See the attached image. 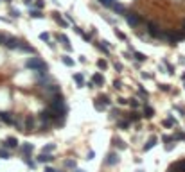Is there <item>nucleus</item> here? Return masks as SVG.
Here are the masks:
<instances>
[{"label": "nucleus", "instance_id": "1", "mask_svg": "<svg viewBox=\"0 0 185 172\" xmlns=\"http://www.w3.org/2000/svg\"><path fill=\"white\" fill-rule=\"evenodd\" d=\"M25 66H27V68H34V70L40 74V77H41V75H47V70H49L47 63H43L40 57H31V59H27Z\"/></svg>", "mask_w": 185, "mask_h": 172}, {"label": "nucleus", "instance_id": "2", "mask_svg": "<svg viewBox=\"0 0 185 172\" xmlns=\"http://www.w3.org/2000/svg\"><path fill=\"white\" fill-rule=\"evenodd\" d=\"M124 16H126L128 23H130L131 27H139V25L144 22V20H142V16H139V14H137V13H133V11H131V13H126Z\"/></svg>", "mask_w": 185, "mask_h": 172}, {"label": "nucleus", "instance_id": "3", "mask_svg": "<svg viewBox=\"0 0 185 172\" xmlns=\"http://www.w3.org/2000/svg\"><path fill=\"white\" fill-rule=\"evenodd\" d=\"M0 120H2L4 124H7V126H13V124H14L13 113H7V111H0Z\"/></svg>", "mask_w": 185, "mask_h": 172}, {"label": "nucleus", "instance_id": "4", "mask_svg": "<svg viewBox=\"0 0 185 172\" xmlns=\"http://www.w3.org/2000/svg\"><path fill=\"white\" fill-rule=\"evenodd\" d=\"M5 149H16L18 147V140L14 138V136H9V138H5L4 140V144H2Z\"/></svg>", "mask_w": 185, "mask_h": 172}, {"label": "nucleus", "instance_id": "5", "mask_svg": "<svg viewBox=\"0 0 185 172\" xmlns=\"http://www.w3.org/2000/svg\"><path fill=\"white\" fill-rule=\"evenodd\" d=\"M18 43H20V41H18L16 38H13V36H7V39H5V43H4V45H5L7 48L14 50V48H18Z\"/></svg>", "mask_w": 185, "mask_h": 172}, {"label": "nucleus", "instance_id": "6", "mask_svg": "<svg viewBox=\"0 0 185 172\" xmlns=\"http://www.w3.org/2000/svg\"><path fill=\"white\" fill-rule=\"evenodd\" d=\"M92 83H94V86H103L104 84V75L101 72H95L94 77H92Z\"/></svg>", "mask_w": 185, "mask_h": 172}, {"label": "nucleus", "instance_id": "7", "mask_svg": "<svg viewBox=\"0 0 185 172\" xmlns=\"http://www.w3.org/2000/svg\"><path fill=\"white\" fill-rule=\"evenodd\" d=\"M52 18H54L61 27H68V25H70V22H65V20L61 18V13H58V11H54V13H52Z\"/></svg>", "mask_w": 185, "mask_h": 172}, {"label": "nucleus", "instance_id": "8", "mask_svg": "<svg viewBox=\"0 0 185 172\" xmlns=\"http://www.w3.org/2000/svg\"><path fill=\"white\" fill-rule=\"evenodd\" d=\"M58 41H61L63 45H65V48L68 50V52H72V45H70V39L65 36V34H58Z\"/></svg>", "mask_w": 185, "mask_h": 172}, {"label": "nucleus", "instance_id": "9", "mask_svg": "<svg viewBox=\"0 0 185 172\" xmlns=\"http://www.w3.org/2000/svg\"><path fill=\"white\" fill-rule=\"evenodd\" d=\"M185 171V160L184 162H176L175 165H171L169 172H184Z\"/></svg>", "mask_w": 185, "mask_h": 172}, {"label": "nucleus", "instance_id": "10", "mask_svg": "<svg viewBox=\"0 0 185 172\" xmlns=\"http://www.w3.org/2000/svg\"><path fill=\"white\" fill-rule=\"evenodd\" d=\"M148 32H149L153 38H158V32H160V31H158V25H157V23H148Z\"/></svg>", "mask_w": 185, "mask_h": 172}, {"label": "nucleus", "instance_id": "11", "mask_svg": "<svg viewBox=\"0 0 185 172\" xmlns=\"http://www.w3.org/2000/svg\"><path fill=\"white\" fill-rule=\"evenodd\" d=\"M43 90H45L47 93H52V95H54V93H59V86H58V84H52V83H49L47 86H43Z\"/></svg>", "mask_w": 185, "mask_h": 172}, {"label": "nucleus", "instance_id": "12", "mask_svg": "<svg viewBox=\"0 0 185 172\" xmlns=\"http://www.w3.org/2000/svg\"><path fill=\"white\" fill-rule=\"evenodd\" d=\"M23 129H27V131H32L34 129V117H27L25 118V122H23Z\"/></svg>", "mask_w": 185, "mask_h": 172}, {"label": "nucleus", "instance_id": "13", "mask_svg": "<svg viewBox=\"0 0 185 172\" xmlns=\"http://www.w3.org/2000/svg\"><path fill=\"white\" fill-rule=\"evenodd\" d=\"M36 160H38V163H49V162H52L54 158H52V156H50L49 153H41V154H40V156H38Z\"/></svg>", "mask_w": 185, "mask_h": 172}, {"label": "nucleus", "instance_id": "14", "mask_svg": "<svg viewBox=\"0 0 185 172\" xmlns=\"http://www.w3.org/2000/svg\"><path fill=\"white\" fill-rule=\"evenodd\" d=\"M110 9H113V11L119 13V14H126V7H124L122 4H119V2H113V5H112Z\"/></svg>", "mask_w": 185, "mask_h": 172}, {"label": "nucleus", "instance_id": "15", "mask_svg": "<svg viewBox=\"0 0 185 172\" xmlns=\"http://www.w3.org/2000/svg\"><path fill=\"white\" fill-rule=\"evenodd\" d=\"M106 163H108V165H117V163H119V156H117L115 153H110V154L106 156Z\"/></svg>", "mask_w": 185, "mask_h": 172}, {"label": "nucleus", "instance_id": "16", "mask_svg": "<svg viewBox=\"0 0 185 172\" xmlns=\"http://www.w3.org/2000/svg\"><path fill=\"white\" fill-rule=\"evenodd\" d=\"M18 48H20V50H23V52H29V54H32V52H34V48H32L31 45H27L25 41H20V43H18Z\"/></svg>", "mask_w": 185, "mask_h": 172}, {"label": "nucleus", "instance_id": "17", "mask_svg": "<svg viewBox=\"0 0 185 172\" xmlns=\"http://www.w3.org/2000/svg\"><path fill=\"white\" fill-rule=\"evenodd\" d=\"M32 149H34L32 144H23V145H22V156H29V154L32 153Z\"/></svg>", "mask_w": 185, "mask_h": 172}, {"label": "nucleus", "instance_id": "18", "mask_svg": "<svg viewBox=\"0 0 185 172\" xmlns=\"http://www.w3.org/2000/svg\"><path fill=\"white\" fill-rule=\"evenodd\" d=\"M29 14H31V18H38V20H41V18H43L41 9H31V11H29Z\"/></svg>", "mask_w": 185, "mask_h": 172}, {"label": "nucleus", "instance_id": "19", "mask_svg": "<svg viewBox=\"0 0 185 172\" xmlns=\"http://www.w3.org/2000/svg\"><path fill=\"white\" fill-rule=\"evenodd\" d=\"M74 81H76V84L81 88V86H85V77H83V74H74Z\"/></svg>", "mask_w": 185, "mask_h": 172}, {"label": "nucleus", "instance_id": "20", "mask_svg": "<svg viewBox=\"0 0 185 172\" xmlns=\"http://www.w3.org/2000/svg\"><path fill=\"white\" fill-rule=\"evenodd\" d=\"M157 142H158V140H157V136H151V138L148 140V144L144 145V151H149L151 147H155V145H157Z\"/></svg>", "mask_w": 185, "mask_h": 172}, {"label": "nucleus", "instance_id": "21", "mask_svg": "<svg viewBox=\"0 0 185 172\" xmlns=\"http://www.w3.org/2000/svg\"><path fill=\"white\" fill-rule=\"evenodd\" d=\"M133 59H137L139 63H142V61H146L148 57H146V54H142V52H133Z\"/></svg>", "mask_w": 185, "mask_h": 172}, {"label": "nucleus", "instance_id": "22", "mask_svg": "<svg viewBox=\"0 0 185 172\" xmlns=\"http://www.w3.org/2000/svg\"><path fill=\"white\" fill-rule=\"evenodd\" d=\"M61 61H63V65H67V66H74L76 63H74V59L70 57V56H63L61 57Z\"/></svg>", "mask_w": 185, "mask_h": 172}, {"label": "nucleus", "instance_id": "23", "mask_svg": "<svg viewBox=\"0 0 185 172\" xmlns=\"http://www.w3.org/2000/svg\"><path fill=\"white\" fill-rule=\"evenodd\" d=\"M153 115H155V109H153L151 106H146V108H144V117H148V118H151Z\"/></svg>", "mask_w": 185, "mask_h": 172}, {"label": "nucleus", "instance_id": "24", "mask_svg": "<svg viewBox=\"0 0 185 172\" xmlns=\"http://www.w3.org/2000/svg\"><path fill=\"white\" fill-rule=\"evenodd\" d=\"M94 45H95V47H97V48H99L101 52H104V54H108V47L104 45V41H101V43H97V41H95Z\"/></svg>", "mask_w": 185, "mask_h": 172}, {"label": "nucleus", "instance_id": "25", "mask_svg": "<svg viewBox=\"0 0 185 172\" xmlns=\"http://www.w3.org/2000/svg\"><path fill=\"white\" fill-rule=\"evenodd\" d=\"M94 108H95V109H99V111H104V109H106V106H104L99 99H97V101H94Z\"/></svg>", "mask_w": 185, "mask_h": 172}, {"label": "nucleus", "instance_id": "26", "mask_svg": "<svg viewBox=\"0 0 185 172\" xmlns=\"http://www.w3.org/2000/svg\"><path fill=\"white\" fill-rule=\"evenodd\" d=\"M175 124H176V120H175V117H169L167 120H164V126H166V127H173Z\"/></svg>", "mask_w": 185, "mask_h": 172}, {"label": "nucleus", "instance_id": "27", "mask_svg": "<svg viewBox=\"0 0 185 172\" xmlns=\"http://www.w3.org/2000/svg\"><path fill=\"white\" fill-rule=\"evenodd\" d=\"M113 142H115V145H117L119 149H126V144H124L121 138H117V136H115V138H113Z\"/></svg>", "mask_w": 185, "mask_h": 172}, {"label": "nucleus", "instance_id": "28", "mask_svg": "<svg viewBox=\"0 0 185 172\" xmlns=\"http://www.w3.org/2000/svg\"><path fill=\"white\" fill-rule=\"evenodd\" d=\"M115 34H117V38H119V39H122V41H128V36H126L124 32H121L119 29H115Z\"/></svg>", "mask_w": 185, "mask_h": 172}, {"label": "nucleus", "instance_id": "29", "mask_svg": "<svg viewBox=\"0 0 185 172\" xmlns=\"http://www.w3.org/2000/svg\"><path fill=\"white\" fill-rule=\"evenodd\" d=\"M97 66H99L101 70H106V66H108V63H106L104 59H99V61H97Z\"/></svg>", "mask_w": 185, "mask_h": 172}, {"label": "nucleus", "instance_id": "30", "mask_svg": "<svg viewBox=\"0 0 185 172\" xmlns=\"http://www.w3.org/2000/svg\"><path fill=\"white\" fill-rule=\"evenodd\" d=\"M23 162H25V163H27V165H29V167H31V169H32V167H34V162H32V160H31V154H29V156H23Z\"/></svg>", "mask_w": 185, "mask_h": 172}, {"label": "nucleus", "instance_id": "31", "mask_svg": "<svg viewBox=\"0 0 185 172\" xmlns=\"http://www.w3.org/2000/svg\"><path fill=\"white\" fill-rule=\"evenodd\" d=\"M76 32H77L79 36H83L86 41H90V36H88V34H85V32H83V29H76Z\"/></svg>", "mask_w": 185, "mask_h": 172}, {"label": "nucleus", "instance_id": "32", "mask_svg": "<svg viewBox=\"0 0 185 172\" xmlns=\"http://www.w3.org/2000/svg\"><path fill=\"white\" fill-rule=\"evenodd\" d=\"M40 39H41V41H50L49 32H41V34H40Z\"/></svg>", "mask_w": 185, "mask_h": 172}, {"label": "nucleus", "instance_id": "33", "mask_svg": "<svg viewBox=\"0 0 185 172\" xmlns=\"http://www.w3.org/2000/svg\"><path fill=\"white\" fill-rule=\"evenodd\" d=\"M54 147H56L54 144H47V145L43 147V153H50V151H54Z\"/></svg>", "mask_w": 185, "mask_h": 172}, {"label": "nucleus", "instance_id": "34", "mask_svg": "<svg viewBox=\"0 0 185 172\" xmlns=\"http://www.w3.org/2000/svg\"><path fill=\"white\" fill-rule=\"evenodd\" d=\"M0 158H2V160H9V153H7L5 149H0Z\"/></svg>", "mask_w": 185, "mask_h": 172}, {"label": "nucleus", "instance_id": "35", "mask_svg": "<svg viewBox=\"0 0 185 172\" xmlns=\"http://www.w3.org/2000/svg\"><path fill=\"white\" fill-rule=\"evenodd\" d=\"M99 101H101V102H103L104 106H108V104H110V99H108L106 95H101V97H99Z\"/></svg>", "mask_w": 185, "mask_h": 172}, {"label": "nucleus", "instance_id": "36", "mask_svg": "<svg viewBox=\"0 0 185 172\" xmlns=\"http://www.w3.org/2000/svg\"><path fill=\"white\" fill-rule=\"evenodd\" d=\"M139 118H140V113H137V111L130 113V120H139Z\"/></svg>", "mask_w": 185, "mask_h": 172}, {"label": "nucleus", "instance_id": "37", "mask_svg": "<svg viewBox=\"0 0 185 172\" xmlns=\"http://www.w3.org/2000/svg\"><path fill=\"white\" fill-rule=\"evenodd\" d=\"M43 5H45L43 0H36V2H34V7H36V9H43Z\"/></svg>", "mask_w": 185, "mask_h": 172}, {"label": "nucleus", "instance_id": "38", "mask_svg": "<svg viewBox=\"0 0 185 172\" xmlns=\"http://www.w3.org/2000/svg\"><path fill=\"white\" fill-rule=\"evenodd\" d=\"M65 167H68V169H74V167H76V162H74V160H68V162H65Z\"/></svg>", "mask_w": 185, "mask_h": 172}, {"label": "nucleus", "instance_id": "39", "mask_svg": "<svg viewBox=\"0 0 185 172\" xmlns=\"http://www.w3.org/2000/svg\"><path fill=\"white\" fill-rule=\"evenodd\" d=\"M128 102L131 104V108H139V101H137V99H130Z\"/></svg>", "mask_w": 185, "mask_h": 172}, {"label": "nucleus", "instance_id": "40", "mask_svg": "<svg viewBox=\"0 0 185 172\" xmlns=\"http://www.w3.org/2000/svg\"><path fill=\"white\" fill-rule=\"evenodd\" d=\"M162 140H164L166 144H169V142H175V136H167V135H166V136H162Z\"/></svg>", "mask_w": 185, "mask_h": 172}, {"label": "nucleus", "instance_id": "41", "mask_svg": "<svg viewBox=\"0 0 185 172\" xmlns=\"http://www.w3.org/2000/svg\"><path fill=\"white\" fill-rule=\"evenodd\" d=\"M11 16H13V18H18V16H20V11H18V9H11Z\"/></svg>", "mask_w": 185, "mask_h": 172}, {"label": "nucleus", "instance_id": "42", "mask_svg": "<svg viewBox=\"0 0 185 172\" xmlns=\"http://www.w3.org/2000/svg\"><path fill=\"white\" fill-rule=\"evenodd\" d=\"M128 126H130V122H128V120H124V122H119V127H121V129H126Z\"/></svg>", "mask_w": 185, "mask_h": 172}, {"label": "nucleus", "instance_id": "43", "mask_svg": "<svg viewBox=\"0 0 185 172\" xmlns=\"http://www.w3.org/2000/svg\"><path fill=\"white\" fill-rule=\"evenodd\" d=\"M113 86H115L117 90H121V88H122V83H121V81L117 79V81H113Z\"/></svg>", "mask_w": 185, "mask_h": 172}, {"label": "nucleus", "instance_id": "44", "mask_svg": "<svg viewBox=\"0 0 185 172\" xmlns=\"http://www.w3.org/2000/svg\"><path fill=\"white\" fill-rule=\"evenodd\" d=\"M160 90H162V92H169L171 88H169V84H160Z\"/></svg>", "mask_w": 185, "mask_h": 172}, {"label": "nucleus", "instance_id": "45", "mask_svg": "<svg viewBox=\"0 0 185 172\" xmlns=\"http://www.w3.org/2000/svg\"><path fill=\"white\" fill-rule=\"evenodd\" d=\"M173 149H175V144H173V142H169V145L166 144V151H173Z\"/></svg>", "mask_w": 185, "mask_h": 172}, {"label": "nucleus", "instance_id": "46", "mask_svg": "<svg viewBox=\"0 0 185 172\" xmlns=\"http://www.w3.org/2000/svg\"><path fill=\"white\" fill-rule=\"evenodd\" d=\"M5 39H7V36H5V34H0V45H4Z\"/></svg>", "mask_w": 185, "mask_h": 172}, {"label": "nucleus", "instance_id": "47", "mask_svg": "<svg viewBox=\"0 0 185 172\" xmlns=\"http://www.w3.org/2000/svg\"><path fill=\"white\" fill-rule=\"evenodd\" d=\"M117 102H119V104H121V106H124V104H128V101H126V99H122V97H121V99H119V101H117Z\"/></svg>", "mask_w": 185, "mask_h": 172}, {"label": "nucleus", "instance_id": "48", "mask_svg": "<svg viewBox=\"0 0 185 172\" xmlns=\"http://www.w3.org/2000/svg\"><path fill=\"white\" fill-rule=\"evenodd\" d=\"M115 70H117V72H122V66H121L119 63H115Z\"/></svg>", "mask_w": 185, "mask_h": 172}, {"label": "nucleus", "instance_id": "49", "mask_svg": "<svg viewBox=\"0 0 185 172\" xmlns=\"http://www.w3.org/2000/svg\"><path fill=\"white\" fill-rule=\"evenodd\" d=\"M139 90H140V95H142V97H146V95H148V92H146L144 88H139Z\"/></svg>", "mask_w": 185, "mask_h": 172}, {"label": "nucleus", "instance_id": "50", "mask_svg": "<svg viewBox=\"0 0 185 172\" xmlns=\"http://www.w3.org/2000/svg\"><path fill=\"white\" fill-rule=\"evenodd\" d=\"M122 57H124V59H131V56H130L128 52H124V54H122Z\"/></svg>", "mask_w": 185, "mask_h": 172}, {"label": "nucleus", "instance_id": "51", "mask_svg": "<svg viewBox=\"0 0 185 172\" xmlns=\"http://www.w3.org/2000/svg\"><path fill=\"white\" fill-rule=\"evenodd\" d=\"M45 172H56V171H54V169H50V167H47V169H45Z\"/></svg>", "mask_w": 185, "mask_h": 172}, {"label": "nucleus", "instance_id": "52", "mask_svg": "<svg viewBox=\"0 0 185 172\" xmlns=\"http://www.w3.org/2000/svg\"><path fill=\"white\" fill-rule=\"evenodd\" d=\"M23 4H27V5H29V4H31V0H23Z\"/></svg>", "mask_w": 185, "mask_h": 172}, {"label": "nucleus", "instance_id": "53", "mask_svg": "<svg viewBox=\"0 0 185 172\" xmlns=\"http://www.w3.org/2000/svg\"><path fill=\"white\" fill-rule=\"evenodd\" d=\"M76 172H85V171H81V169H76Z\"/></svg>", "mask_w": 185, "mask_h": 172}, {"label": "nucleus", "instance_id": "54", "mask_svg": "<svg viewBox=\"0 0 185 172\" xmlns=\"http://www.w3.org/2000/svg\"><path fill=\"white\" fill-rule=\"evenodd\" d=\"M52 2H54V4H58V0H52Z\"/></svg>", "mask_w": 185, "mask_h": 172}, {"label": "nucleus", "instance_id": "55", "mask_svg": "<svg viewBox=\"0 0 185 172\" xmlns=\"http://www.w3.org/2000/svg\"><path fill=\"white\" fill-rule=\"evenodd\" d=\"M5 2H13V0H5Z\"/></svg>", "mask_w": 185, "mask_h": 172}, {"label": "nucleus", "instance_id": "56", "mask_svg": "<svg viewBox=\"0 0 185 172\" xmlns=\"http://www.w3.org/2000/svg\"><path fill=\"white\" fill-rule=\"evenodd\" d=\"M139 172H142V171H139Z\"/></svg>", "mask_w": 185, "mask_h": 172}, {"label": "nucleus", "instance_id": "57", "mask_svg": "<svg viewBox=\"0 0 185 172\" xmlns=\"http://www.w3.org/2000/svg\"><path fill=\"white\" fill-rule=\"evenodd\" d=\"M0 2H2V0H0Z\"/></svg>", "mask_w": 185, "mask_h": 172}]
</instances>
